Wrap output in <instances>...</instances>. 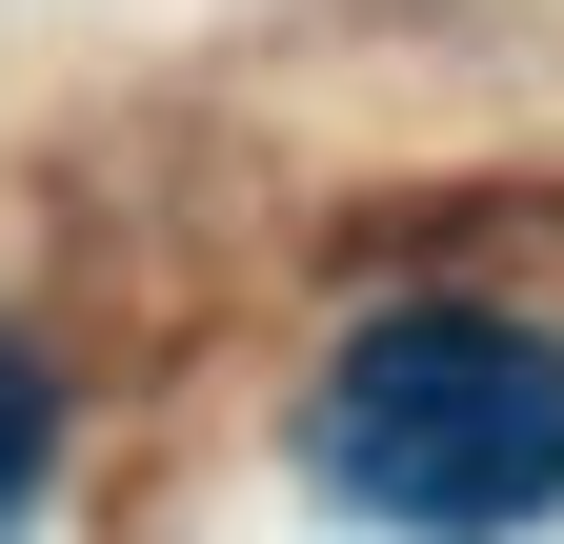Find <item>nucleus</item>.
<instances>
[{
	"mask_svg": "<svg viewBox=\"0 0 564 544\" xmlns=\"http://www.w3.org/2000/svg\"><path fill=\"white\" fill-rule=\"evenodd\" d=\"M323 485L403 544H505L564 504V344L505 303H403L323 363Z\"/></svg>",
	"mask_w": 564,
	"mask_h": 544,
	"instance_id": "f257e3e1",
	"label": "nucleus"
},
{
	"mask_svg": "<svg viewBox=\"0 0 564 544\" xmlns=\"http://www.w3.org/2000/svg\"><path fill=\"white\" fill-rule=\"evenodd\" d=\"M41 464H61V383H41L21 344H0V524L41 504Z\"/></svg>",
	"mask_w": 564,
	"mask_h": 544,
	"instance_id": "f03ea898",
	"label": "nucleus"
}]
</instances>
